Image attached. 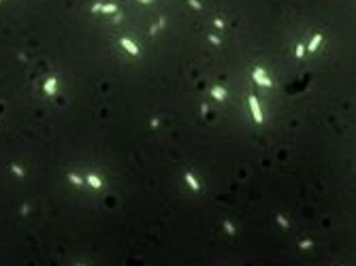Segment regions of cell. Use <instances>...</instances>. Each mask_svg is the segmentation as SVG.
<instances>
[{
    "label": "cell",
    "mask_w": 356,
    "mask_h": 266,
    "mask_svg": "<svg viewBox=\"0 0 356 266\" xmlns=\"http://www.w3.org/2000/svg\"><path fill=\"white\" fill-rule=\"evenodd\" d=\"M100 13H105V15H109V13H117V5H115V2L100 5Z\"/></svg>",
    "instance_id": "8"
},
{
    "label": "cell",
    "mask_w": 356,
    "mask_h": 266,
    "mask_svg": "<svg viewBox=\"0 0 356 266\" xmlns=\"http://www.w3.org/2000/svg\"><path fill=\"white\" fill-rule=\"evenodd\" d=\"M85 181H87V185L94 187V189H100V187H103V179H100L98 175H94V173H87Z\"/></svg>",
    "instance_id": "4"
},
{
    "label": "cell",
    "mask_w": 356,
    "mask_h": 266,
    "mask_svg": "<svg viewBox=\"0 0 356 266\" xmlns=\"http://www.w3.org/2000/svg\"><path fill=\"white\" fill-rule=\"evenodd\" d=\"M92 13H100V2H96V5H92Z\"/></svg>",
    "instance_id": "19"
},
{
    "label": "cell",
    "mask_w": 356,
    "mask_h": 266,
    "mask_svg": "<svg viewBox=\"0 0 356 266\" xmlns=\"http://www.w3.org/2000/svg\"><path fill=\"white\" fill-rule=\"evenodd\" d=\"M209 43H213V45H220V36H216V34H209Z\"/></svg>",
    "instance_id": "17"
},
{
    "label": "cell",
    "mask_w": 356,
    "mask_h": 266,
    "mask_svg": "<svg viewBox=\"0 0 356 266\" xmlns=\"http://www.w3.org/2000/svg\"><path fill=\"white\" fill-rule=\"evenodd\" d=\"M158 124H160V119H158V117H154V119H152V128H158Z\"/></svg>",
    "instance_id": "20"
},
{
    "label": "cell",
    "mask_w": 356,
    "mask_h": 266,
    "mask_svg": "<svg viewBox=\"0 0 356 266\" xmlns=\"http://www.w3.org/2000/svg\"><path fill=\"white\" fill-rule=\"evenodd\" d=\"M211 96H213L218 102H224V100H226V89H224L222 85H216V87H211Z\"/></svg>",
    "instance_id": "7"
},
{
    "label": "cell",
    "mask_w": 356,
    "mask_h": 266,
    "mask_svg": "<svg viewBox=\"0 0 356 266\" xmlns=\"http://www.w3.org/2000/svg\"><path fill=\"white\" fill-rule=\"evenodd\" d=\"M122 19H124V15H122V13H115V17H113V21H115V23H120Z\"/></svg>",
    "instance_id": "18"
},
{
    "label": "cell",
    "mask_w": 356,
    "mask_h": 266,
    "mask_svg": "<svg viewBox=\"0 0 356 266\" xmlns=\"http://www.w3.org/2000/svg\"><path fill=\"white\" fill-rule=\"evenodd\" d=\"M312 245H314V243H312L309 238H307V240H301V243H299V247H301V249H309Z\"/></svg>",
    "instance_id": "15"
},
{
    "label": "cell",
    "mask_w": 356,
    "mask_h": 266,
    "mask_svg": "<svg viewBox=\"0 0 356 266\" xmlns=\"http://www.w3.org/2000/svg\"><path fill=\"white\" fill-rule=\"evenodd\" d=\"M250 109H252V117L256 124H262V111H260V104H258V98L256 96H250Z\"/></svg>",
    "instance_id": "2"
},
{
    "label": "cell",
    "mask_w": 356,
    "mask_h": 266,
    "mask_svg": "<svg viewBox=\"0 0 356 266\" xmlns=\"http://www.w3.org/2000/svg\"><path fill=\"white\" fill-rule=\"evenodd\" d=\"M141 5H149V2H154V0H139Z\"/></svg>",
    "instance_id": "22"
},
{
    "label": "cell",
    "mask_w": 356,
    "mask_h": 266,
    "mask_svg": "<svg viewBox=\"0 0 356 266\" xmlns=\"http://www.w3.org/2000/svg\"><path fill=\"white\" fill-rule=\"evenodd\" d=\"M294 56H296L299 60L305 56V45H296V51H294Z\"/></svg>",
    "instance_id": "12"
},
{
    "label": "cell",
    "mask_w": 356,
    "mask_h": 266,
    "mask_svg": "<svg viewBox=\"0 0 356 266\" xmlns=\"http://www.w3.org/2000/svg\"><path fill=\"white\" fill-rule=\"evenodd\" d=\"M213 26H216L218 30H224V26H226V23H224V19H220V17H216V19H213Z\"/></svg>",
    "instance_id": "14"
},
{
    "label": "cell",
    "mask_w": 356,
    "mask_h": 266,
    "mask_svg": "<svg viewBox=\"0 0 356 266\" xmlns=\"http://www.w3.org/2000/svg\"><path fill=\"white\" fill-rule=\"evenodd\" d=\"M224 230H226V232H228V234H230V236H235V232H237V230H235V226H232V224H230V222H228V219H226V222H224Z\"/></svg>",
    "instance_id": "10"
},
{
    "label": "cell",
    "mask_w": 356,
    "mask_h": 266,
    "mask_svg": "<svg viewBox=\"0 0 356 266\" xmlns=\"http://www.w3.org/2000/svg\"><path fill=\"white\" fill-rule=\"evenodd\" d=\"M68 179H70V183L81 185V177H79V175H75V173H70V175H68Z\"/></svg>",
    "instance_id": "11"
},
{
    "label": "cell",
    "mask_w": 356,
    "mask_h": 266,
    "mask_svg": "<svg viewBox=\"0 0 356 266\" xmlns=\"http://www.w3.org/2000/svg\"><path fill=\"white\" fill-rule=\"evenodd\" d=\"M120 43H122V47H124V49H126L130 56H139V51H141V49L137 47V43H134V41H130L128 36H122V41H120Z\"/></svg>",
    "instance_id": "3"
},
{
    "label": "cell",
    "mask_w": 356,
    "mask_h": 266,
    "mask_svg": "<svg viewBox=\"0 0 356 266\" xmlns=\"http://www.w3.org/2000/svg\"><path fill=\"white\" fill-rule=\"evenodd\" d=\"M254 81H256V85H260V87H273V81H271V77L265 72V68L262 66H256L254 68Z\"/></svg>",
    "instance_id": "1"
},
{
    "label": "cell",
    "mask_w": 356,
    "mask_h": 266,
    "mask_svg": "<svg viewBox=\"0 0 356 266\" xmlns=\"http://www.w3.org/2000/svg\"><path fill=\"white\" fill-rule=\"evenodd\" d=\"M183 179H186V183H188V187H190V189H192V192H198V189H201V183L196 181V177H194L192 173H186V175H183Z\"/></svg>",
    "instance_id": "6"
},
{
    "label": "cell",
    "mask_w": 356,
    "mask_h": 266,
    "mask_svg": "<svg viewBox=\"0 0 356 266\" xmlns=\"http://www.w3.org/2000/svg\"><path fill=\"white\" fill-rule=\"evenodd\" d=\"M45 92H47V94H54V92H56V79H54V77H49V79L45 81Z\"/></svg>",
    "instance_id": "9"
},
{
    "label": "cell",
    "mask_w": 356,
    "mask_h": 266,
    "mask_svg": "<svg viewBox=\"0 0 356 266\" xmlns=\"http://www.w3.org/2000/svg\"><path fill=\"white\" fill-rule=\"evenodd\" d=\"M275 219H277V224H279L281 228H288V219H286V217H284V215H277Z\"/></svg>",
    "instance_id": "13"
},
{
    "label": "cell",
    "mask_w": 356,
    "mask_h": 266,
    "mask_svg": "<svg viewBox=\"0 0 356 266\" xmlns=\"http://www.w3.org/2000/svg\"><path fill=\"white\" fill-rule=\"evenodd\" d=\"M11 168H13V173H17V175H23V171H21L19 166H11Z\"/></svg>",
    "instance_id": "21"
},
{
    "label": "cell",
    "mask_w": 356,
    "mask_h": 266,
    "mask_svg": "<svg viewBox=\"0 0 356 266\" xmlns=\"http://www.w3.org/2000/svg\"><path fill=\"white\" fill-rule=\"evenodd\" d=\"M320 43H322V34H320V32H316V34L312 36V41H309V45L305 47V51H318Z\"/></svg>",
    "instance_id": "5"
},
{
    "label": "cell",
    "mask_w": 356,
    "mask_h": 266,
    "mask_svg": "<svg viewBox=\"0 0 356 266\" xmlns=\"http://www.w3.org/2000/svg\"><path fill=\"white\" fill-rule=\"evenodd\" d=\"M188 5L192 9H196V11H201V2H198V0H188Z\"/></svg>",
    "instance_id": "16"
}]
</instances>
